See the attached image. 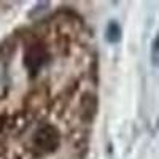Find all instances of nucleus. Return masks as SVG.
Wrapping results in <instances>:
<instances>
[{"mask_svg":"<svg viewBox=\"0 0 159 159\" xmlns=\"http://www.w3.org/2000/svg\"><path fill=\"white\" fill-rule=\"evenodd\" d=\"M123 30H121V25H119L116 21H110L105 27V40L108 43H118L121 40Z\"/></svg>","mask_w":159,"mask_h":159,"instance_id":"obj_1","label":"nucleus"},{"mask_svg":"<svg viewBox=\"0 0 159 159\" xmlns=\"http://www.w3.org/2000/svg\"><path fill=\"white\" fill-rule=\"evenodd\" d=\"M151 62H153V65L159 67V30H157L156 38L153 40V45H151Z\"/></svg>","mask_w":159,"mask_h":159,"instance_id":"obj_2","label":"nucleus"}]
</instances>
